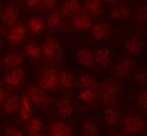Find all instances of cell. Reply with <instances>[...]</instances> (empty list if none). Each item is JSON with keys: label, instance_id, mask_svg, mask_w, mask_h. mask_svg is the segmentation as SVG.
Masks as SVG:
<instances>
[{"label": "cell", "instance_id": "6da1fadb", "mask_svg": "<svg viewBox=\"0 0 147 136\" xmlns=\"http://www.w3.org/2000/svg\"><path fill=\"white\" fill-rule=\"evenodd\" d=\"M121 91L120 85L113 80H106L99 86V97L105 106L115 105V101L121 95Z\"/></svg>", "mask_w": 147, "mask_h": 136}, {"label": "cell", "instance_id": "7a4b0ae2", "mask_svg": "<svg viewBox=\"0 0 147 136\" xmlns=\"http://www.w3.org/2000/svg\"><path fill=\"white\" fill-rule=\"evenodd\" d=\"M121 127L126 134H139L145 129L146 121L140 115L129 114L122 120Z\"/></svg>", "mask_w": 147, "mask_h": 136}, {"label": "cell", "instance_id": "3957f363", "mask_svg": "<svg viewBox=\"0 0 147 136\" xmlns=\"http://www.w3.org/2000/svg\"><path fill=\"white\" fill-rule=\"evenodd\" d=\"M58 74L54 68H47L40 74L38 85L44 91H53L58 86Z\"/></svg>", "mask_w": 147, "mask_h": 136}, {"label": "cell", "instance_id": "277c9868", "mask_svg": "<svg viewBox=\"0 0 147 136\" xmlns=\"http://www.w3.org/2000/svg\"><path fill=\"white\" fill-rule=\"evenodd\" d=\"M26 96L32 104L47 107L51 103L50 97L37 85H30L26 89Z\"/></svg>", "mask_w": 147, "mask_h": 136}, {"label": "cell", "instance_id": "5b68a950", "mask_svg": "<svg viewBox=\"0 0 147 136\" xmlns=\"http://www.w3.org/2000/svg\"><path fill=\"white\" fill-rule=\"evenodd\" d=\"M27 35V29L23 22H18L10 27L6 34V40L10 45H20L25 40Z\"/></svg>", "mask_w": 147, "mask_h": 136}, {"label": "cell", "instance_id": "8992f818", "mask_svg": "<svg viewBox=\"0 0 147 136\" xmlns=\"http://www.w3.org/2000/svg\"><path fill=\"white\" fill-rule=\"evenodd\" d=\"M42 57L47 61H53L58 57L60 51V45L52 37H48L42 44Z\"/></svg>", "mask_w": 147, "mask_h": 136}, {"label": "cell", "instance_id": "52a82bcc", "mask_svg": "<svg viewBox=\"0 0 147 136\" xmlns=\"http://www.w3.org/2000/svg\"><path fill=\"white\" fill-rule=\"evenodd\" d=\"M26 78V73L22 67L12 69L4 77L5 84L11 88H16L22 86Z\"/></svg>", "mask_w": 147, "mask_h": 136}, {"label": "cell", "instance_id": "ba28073f", "mask_svg": "<svg viewBox=\"0 0 147 136\" xmlns=\"http://www.w3.org/2000/svg\"><path fill=\"white\" fill-rule=\"evenodd\" d=\"M71 25L75 31L85 32L90 29L94 23L90 15L80 11L71 17Z\"/></svg>", "mask_w": 147, "mask_h": 136}, {"label": "cell", "instance_id": "9c48e42d", "mask_svg": "<svg viewBox=\"0 0 147 136\" xmlns=\"http://www.w3.org/2000/svg\"><path fill=\"white\" fill-rule=\"evenodd\" d=\"M136 61L132 58H125L117 61L115 66V74L121 78H126L132 74Z\"/></svg>", "mask_w": 147, "mask_h": 136}, {"label": "cell", "instance_id": "30bf717a", "mask_svg": "<svg viewBox=\"0 0 147 136\" xmlns=\"http://www.w3.org/2000/svg\"><path fill=\"white\" fill-rule=\"evenodd\" d=\"M95 63L103 69H107L112 64L111 51L107 47H99L94 53Z\"/></svg>", "mask_w": 147, "mask_h": 136}, {"label": "cell", "instance_id": "8fae6325", "mask_svg": "<svg viewBox=\"0 0 147 136\" xmlns=\"http://www.w3.org/2000/svg\"><path fill=\"white\" fill-rule=\"evenodd\" d=\"M104 120L108 127L114 128L117 126L120 120V114L115 105H108L105 107Z\"/></svg>", "mask_w": 147, "mask_h": 136}, {"label": "cell", "instance_id": "7c38bea8", "mask_svg": "<svg viewBox=\"0 0 147 136\" xmlns=\"http://www.w3.org/2000/svg\"><path fill=\"white\" fill-rule=\"evenodd\" d=\"M90 31L94 40L101 42L108 38L111 32V28L107 22H99L94 24Z\"/></svg>", "mask_w": 147, "mask_h": 136}, {"label": "cell", "instance_id": "4fadbf2b", "mask_svg": "<svg viewBox=\"0 0 147 136\" xmlns=\"http://www.w3.org/2000/svg\"><path fill=\"white\" fill-rule=\"evenodd\" d=\"M144 49V42L139 37L134 35L127 40L125 43V50L129 54L137 57L141 54Z\"/></svg>", "mask_w": 147, "mask_h": 136}, {"label": "cell", "instance_id": "5bb4252c", "mask_svg": "<svg viewBox=\"0 0 147 136\" xmlns=\"http://www.w3.org/2000/svg\"><path fill=\"white\" fill-rule=\"evenodd\" d=\"M18 113L19 119L23 121H27L32 118L33 113V104L25 95L21 97Z\"/></svg>", "mask_w": 147, "mask_h": 136}, {"label": "cell", "instance_id": "9a60e30c", "mask_svg": "<svg viewBox=\"0 0 147 136\" xmlns=\"http://www.w3.org/2000/svg\"><path fill=\"white\" fill-rule=\"evenodd\" d=\"M18 10L16 6L8 5L2 13V21L6 27H12L18 23Z\"/></svg>", "mask_w": 147, "mask_h": 136}, {"label": "cell", "instance_id": "2e32d148", "mask_svg": "<svg viewBox=\"0 0 147 136\" xmlns=\"http://www.w3.org/2000/svg\"><path fill=\"white\" fill-rule=\"evenodd\" d=\"M49 136H73V132L69 125L62 121H55L49 125Z\"/></svg>", "mask_w": 147, "mask_h": 136}, {"label": "cell", "instance_id": "e0dca14e", "mask_svg": "<svg viewBox=\"0 0 147 136\" xmlns=\"http://www.w3.org/2000/svg\"><path fill=\"white\" fill-rule=\"evenodd\" d=\"M24 61V56L18 52L10 51L5 55L3 59V63L5 66L8 69H15L21 67Z\"/></svg>", "mask_w": 147, "mask_h": 136}, {"label": "cell", "instance_id": "ac0fdd59", "mask_svg": "<svg viewBox=\"0 0 147 136\" xmlns=\"http://www.w3.org/2000/svg\"><path fill=\"white\" fill-rule=\"evenodd\" d=\"M76 57L79 63L86 67L93 68L96 64L94 53L88 48H82L79 49L76 53Z\"/></svg>", "mask_w": 147, "mask_h": 136}, {"label": "cell", "instance_id": "d6986e66", "mask_svg": "<svg viewBox=\"0 0 147 136\" xmlns=\"http://www.w3.org/2000/svg\"><path fill=\"white\" fill-rule=\"evenodd\" d=\"M81 133L82 136H99V127L96 119L92 117L84 119L82 123Z\"/></svg>", "mask_w": 147, "mask_h": 136}, {"label": "cell", "instance_id": "ffe728a7", "mask_svg": "<svg viewBox=\"0 0 147 136\" xmlns=\"http://www.w3.org/2000/svg\"><path fill=\"white\" fill-rule=\"evenodd\" d=\"M20 99L16 94L7 95L2 103V110L6 114H13L18 112Z\"/></svg>", "mask_w": 147, "mask_h": 136}, {"label": "cell", "instance_id": "44dd1931", "mask_svg": "<svg viewBox=\"0 0 147 136\" xmlns=\"http://www.w3.org/2000/svg\"><path fill=\"white\" fill-rule=\"evenodd\" d=\"M82 5L77 0L65 1L61 5L60 13L64 17H72L79 12L82 11Z\"/></svg>", "mask_w": 147, "mask_h": 136}, {"label": "cell", "instance_id": "7402d4cb", "mask_svg": "<svg viewBox=\"0 0 147 136\" xmlns=\"http://www.w3.org/2000/svg\"><path fill=\"white\" fill-rule=\"evenodd\" d=\"M82 6L85 10V13L92 16H99L102 13L104 10L103 3L100 0L85 1Z\"/></svg>", "mask_w": 147, "mask_h": 136}, {"label": "cell", "instance_id": "603a6c76", "mask_svg": "<svg viewBox=\"0 0 147 136\" xmlns=\"http://www.w3.org/2000/svg\"><path fill=\"white\" fill-rule=\"evenodd\" d=\"M57 115L61 119H67L73 113V106L70 100L67 98H63L57 101Z\"/></svg>", "mask_w": 147, "mask_h": 136}, {"label": "cell", "instance_id": "cb8c5ba5", "mask_svg": "<svg viewBox=\"0 0 147 136\" xmlns=\"http://www.w3.org/2000/svg\"><path fill=\"white\" fill-rule=\"evenodd\" d=\"M131 11L123 5H118L110 10V17L115 21L127 20L130 18Z\"/></svg>", "mask_w": 147, "mask_h": 136}, {"label": "cell", "instance_id": "d4e9b609", "mask_svg": "<svg viewBox=\"0 0 147 136\" xmlns=\"http://www.w3.org/2000/svg\"><path fill=\"white\" fill-rule=\"evenodd\" d=\"M28 27L30 32L34 35H38L44 32L47 28L45 21L40 16H33L28 21Z\"/></svg>", "mask_w": 147, "mask_h": 136}, {"label": "cell", "instance_id": "484cf974", "mask_svg": "<svg viewBox=\"0 0 147 136\" xmlns=\"http://www.w3.org/2000/svg\"><path fill=\"white\" fill-rule=\"evenodd\" d=\"M78 83L82 89L95 90L98 86L96 77L89 73H82L79 78Z\"/></svg>", "mask_w": 147, "mask_h": 136}, {"label": "cell", "instance_id": "4316f807", "mask_svg": "<svg viewBox=\"0 0 147 136\" xmlns=\"http://www.w3.org/2000/svg\"><path fill=\"white\" fill-rule=\"evenodd\" d=\"M74 82V77L71 73L63 71L58 74V86L61 89L69 91L73 88Z\"/></svg>", "mask_w": 147, "mask_h": 136}, {"label": "cell", "instance_id": "83f0119b", "mask_svg": "<svg viewBox=\"0 0 147 136\" xmlns=\"http://www.w3.org/2000/svg\"><path fill=\"white\" fill-rule=\"evenodd\" d=\"M24 51L31 59L38 60L42 57L41 48L35 42H28L24 48Z\"/></svg>", "mask_w": 147, "mask_h": 136}, {"label": "cell", "instance_id": "f1b7e54d", "mask_svg": "<svg viewBox=\"0 0 147 136\" xmlns=\"http://www.w3.org/2000/svg\"><path fill=\"white\" fill-rule=\"evenodd\" d=\"M62 21V15L60 12L55 11L49 14L46 20V25L49 29H55L60 26Z\"/></svg>", "mask_w": 147, "mask_h": 136}, {"label": "cell", "instance_id": "f546056e", "mask_svg": "<svg viewBox=\"0 0 147 136\" xmlns=\"http://www.w3.org/2000/svg\"><path fill=\"white\" fill-rule=\"evenodd\" d=\"M44 127V125L43 121L37 117H32L27 121L26 124V128L28 133L41 132Z\"/></svg>", "mask_w": 147, "mask_h": 136}, {"label": "cell", "instance_id": "4dcf8cb0", "mask_svg": "<svg viewBox=\"0 0 147 136\" xmlns=\"http://www.w3.org/2000/svg\"><path fill=\"white\" fill-rule=\"evenodd\" d=\"M96 96L95 90L93 89H82L77 94L79 100L87 104L94 103L96 100Z\"/></svg>", "mask_w": 147, "mask_h": 136}, {"label": "cell", "instance_id": "1f68e13d", "mask_svg": "<svg viewBox=\"0 0 147 136\" xmlns=\"http://www.w3.org/2000/svg\"><path fill=\"white\" fill-rule=\"evenodd\" d=\"M134 18L136 20V21L140 23H146L147 19V7L146 5L140 6V7L136 10Z\"/></svg>", "mask_w": 147, "mask_h": 136}, {"label": "cell", "instance_id": "d6a6232c", "mask_svg": "<svg viewBox=\"0 0 147 136\" xmlns=\"http://www.w3.org/2000/svg\"><path fill=\"white\" fill-rule=\"evenodd\" d=\"M137 105L141 111H146L147 109V91L143 89L138 95L137 99Z\"/></svg>", "mask_w": 147, "mask_h": 136}, {"label": "cell", "instance_id": "836d02e7", "mask_svg": "<svg viewBox=\"0 0 147 136\" xmlns=\"http://www.w3.org/2000/svg\"><path fill=\"white\" fill-rule=\"evenodd\" d=\"M135 82L139 86H144L147 83V74L146 70H140L135 74Z\"/></svg>", "mask_w": 147, "mask_h": 136}, {"label": "cell", "instance_id": "e575fe53", "mask_svg": "<svg viewBox=\"0 0 147 136\" xmlns=\"http://www.w3.org/2000/svg\"><path fill=\"white\" fill-rule=\"evenodd\" d=\"M4 136H25L22 129L15 126H8L4 130Z\"/></svg>", "mask_w": 147, "mask_h": 136}, {"label": "cell", "instance_id": "d590c367", "mask_svg": "<svg viewBox=\"0 0 147 136\" xmlns=\"http://www.w3.org/2000/svg\"><path fill=\"white\" fill-rule=\"evenodd\" d=\"M57 2L55 0H46V1H41L40 5L46 10H52L55 5H57Z\"/></svg>", "mask_w": 147, "mask_h": 136}, {"label": "cell", "instance_id": "8d00e7d4", "mask_svg": "<svg viewBox=\"0 0 147 136\" xmlns=\"http://www.w3.org/2000/svg\"><path fill=\"white\" fill-rule=\"evenodd\" d=\"M24 3L27 8L34 9L40 5L41 1H39V0H27V1H24Z\"/></svg>", "mask_w": 147, "mask_h": 136}, {"label": "cell", "instance_id": "74e56055", "mask_svg": "<svg viewBox=\"0 0 147 136\" xmlns=\"http://www.w3.org/2000/svg\"><path fill=\"white\" fill-rule=\"evenodd\" d=\"M6 96H7V94H6L5 89L2 86H0V103H3Z\"/></svg>", "mask_w": 147, "mask_h": 136}, {"label": "cell", "instance_id": "f35d334b", "mask_svg": "<svg viewBox=\"0 0 147 136\" xmlns=\"http://www.w3.org/2000/svg\"><path fill=\"white\" fill-rule=\"evenodd\" d=\"M105 2L108 4V5H110V6H112V7H115V6L121 3L120 1H117V0H109V1H106Z\"/></svg>", "mask_w": 147, "mask_h": 136}, {"label": "cell", "instance_id": "ab89813d", "mask_svg": "<svg viewBox=\"0 0 147 136\" xmlns=\"http://www.w3.org/2000/svg\"><path fill=\"white\" fill-rule=\"evenodd\" d=\"M28 136H47L45 134L42 133L41 132H37V133H28Z\"/></svg>", "mask_w": 147, "mask_h": 136}, {"label": "cell", "instance_id": "60d3db41", "mask_svg": "<svg viewBox=\"0 0 147 136\" xmlns=\"http://www.w3.org/2000/svg\"><path fill=\"white\" fill-rule=\"evenodd\" d=\"M110 136H126L123 134H120V133H115V134H113L112 135Z\"/></svg>", "mask_w": 147, "mask_h": 136}, {"label": "cell", "instance_id": "b9f144b4", "mask_svg": "<svg viewBox=\"0 0 147 136\" xmlns=\"http://www.w3.org/2000/svg\"><path fill=\"white\" fill-rule=\"evenodd\" d=\"M2 45H3V43H2V39H1V37H0V50H1V49H2Z\"/></svg>", "mask_w": 147, "mask_h": 136}, {"label": "cell", "instance_id": "7bdbcfd3", "mask_svg": "<svg viewBox=\"0 0 147 136\" xmlns=\"http://www.w3.org/2000/svg\"><path fill=\"white\" fill-rule=\"evenodd\" d=\"M0 12H1V5H0Z\"/></svg>", "mask_w": 147, "mask_h": 136}]
</instances>
